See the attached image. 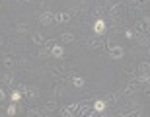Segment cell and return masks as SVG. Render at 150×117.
I'll return each instance as SVG.
<instances>
[{
    "label": "cell",
    "instance_id": "cell-1",
    "mask_svg": "<svg viewBox=\"0 0 150 117\" xmlns=\"http://www.w3.org/2000/svg\"><path fill=\"white\" fill-rule=\"evenodd\" d=\"M18 90H20V92H22V94L25 96V98H29V100H35V98L39 96V90L35 88V86H28V84H20V86H18Z\"/></svg>",
    "mask_w": 150,
    "mask_h": 117
},
{
    "label": "cell",
    "instance_id": "cell-2",
    "mask_svg": "<svg viewBox=\"0 0 150 117\" xmlns=\"http://www.w3.org/2000/svg\"><path fill=\"white\" fill-rule=\"evenodd\" d=\"M107 53H109L111 59L119 61V59H123V55H125V49L119 47V45H107Z\"/></svg>",
    "mask_w": 150,
    "mask_h": 117
},
{
    "label": "cell",
    "instance_id": "cell-3",
    "mask_svg": "<svg viewBox=\"0 0 150 117\" xmlns=\"http://www.w3.org/2000/svg\"><path fill=\"white\" fill-rule=\"evenodd\" d=\"M37 20L43 23V26H51V23L55 22V12H39Z\"/></svg>",
    "mask_w": 150,
    "mask_h": 117
},
{
    "label": "cell",
    "instance_id": "cell-4",
    "mask_svg": "<svg viewBox=\"0 0 150 117\" xmlns=\"http://www.w3.org/2000/svg\"><path fill=\"white\" fill-rule=\"evenodd\" d=\"M105 31H107V26H105V20H101V18H98L94 22V35H105Z\"/></svg>",
    "mask_w": 150,
    "mask_h": 117
},
{
    "label": "cell",
    "instance_id": "cell-5",
    "mask_svg": "<svg viewBox=\"0 0 150 117\" xmlns=\"http://www.w3.org/2000/svg\"><path fill=\"white\" fill-rule=\"evenodd\" d=\"M86 47H88V49H100V47H103V39H101V35L90 37L88 41H86Z\"/></svg>",
    "mask_w": 150,
    "mask_h": 117
},
{
    "label": "cell",
    "instance_id": "cell-6",
    "mask_svg": "<svg viewBox=\"0 0 150 117\" xmlns=\"http://www.w3.org/2000/svg\"><path fill=\"white\" fill-rule=\"evenodd\" d=\"M70 82H72V86L76 90H80V88H84L86 80H84V76H80V74H72V76H70Z\"/></svg>",
    "mask_w": 150,
    "mask_h": 117
},
{
    "label": "cell",
    "instance_id": "cell-7",
    "mask_svg": "<svg viewBox=\"0 0 150 117\" xmlns=\"http://www.w3.org/2000/svg\"><path fill=\"white\" fill-rule=\"evenodd\" d=\"M62 55H64V47H62V45H59V43L51 45V57H55V59H61Z\"/></svg>",
    "mask_w": 150,
    "mask_h": 117
},
{
    "label": "cell",
    "instance_id": "cell-8",
    "mask_svg": "<svg viewBox=\"0 0 150 117\" xmlns=\"http://www.w3.org/2000/svg\"><path fill=\"white\" fill-rule=\"evenodd\" d=\"M70 18H72V14H68V12H55V22L57 23H64Z\"/></svg>",
    "mask_w": 150,
    "mask_h": 117
},
{
    "label": "cell",
    "instance_id": "cell-9",
    "mask_svg": "<svg viewBox=\"0 0 150 117\" xmlns=\"http://www.w3.org/2000/svg\"><path fill=\"white\" fill-rule=\"evenodd\" d=\"M92 107H94L96 113H103V111H105V107H107V101L105 100H96Z\"/></svg>",
    "mask_w": 150,
    "mask_h": 117
},
{
    "label": "cell",
    "instance_id": "cell-10",
    "mask_svg": "<svg viewBox=\"0 0 150 117\" xmlns=\"http://www.w3.org/2000/svg\"><path fill=\"white\" fill-rule=\"evenodd\" d=\"M31 41H33L35 45H47V39L43 37V33H39V31H33V33H31Z\"/></svg>",
    "mask_w": 150,
    "mask_h": 117
},
{
    "label": "cell",
    "instance_id": "cell-11",
    "mask_svg": "<svg viewBox=\"0 0 150 117\" xmlns=\"http://www.w3.org/2000/svg\"><path fill=\"white\" fill-rule=\"evenodd\" d=\"M134 28H137V31H139V33H146V31H148V23H146L144 20H140V22L134 23Z\"/></svg>",
    "mask_w": 150,
    "mask_h": 117
},
{
    "label": "cell",
    "instance_id": "cell-12",
    "mask_svg": "<svg viewBox=\"0 0 150 117\" xmlns=\"http://www.w3.org/2000/svg\"><path fill=\"white\" fill-rule=\"evenodd\" d=\"M92 111H94V107H90V106H86V104H82V106H80V109H78V115L84 117V115H90Z\"/></svg>",
    "mask_w": 150,
    "mask_h": 117
},
{
    "label": "cell",
    "instance_id": "cell-13",
    "mask_svg": "<svg viewBox=\"0 0 150 117\" xmlns=\"http://www.w3.org/2000/svg\"><path fill=\"white\" fill-rule=\"evenodd\" d=\"M59 39H61V41H68V43H74V41H76V35L74 33H62Z\"/></svg>",
    "mask_w": 150,
    "mask_h": 117
},
{
    "label": "cell",
    "instance_id": "cell-14",
    "mask_svg": "<svg viewBox=\"0 0 150 117\" xmlns=\"http://www.w3.org/2000/svg\"><path fill=\"white\" fill-rule=\"evenodd\" d=\"M10 98H12V104H16V101H20V100H22V98H23V94H22V92H20V90H14V92H12V96H10Z\"/></svg>",
    "mask_w": 150,
    "mask_h": 117
},
{
    "label": "cell",
    "instance_id": "cell-15",
    "mask_svg": "<svg viewBox=\"0 0 150 117\" xmlns=\"http://www.w3.org/2000/svg\"><path fill=\"white\" fill-rule=\"evenodd\" d=\"M139 70H140V74H150V62H140Z\"/></svg>",
    "mask_w": 150,
    "mask_h": 117
},
{
    "label": "cell",
    "instance_id": "cell-16",
    "mask_svg": "<svg viewBox=\"0 0 150 117\" xmlns=\"http://www.w3.org/2000/svg\"><path fill=\"white\" fill-rule=\"evenodd\" d=\"M119 10H121V6H119V4L111 6V8H109V16H111L113 20H115V16H119Z\"/></svg>",
    "mask_w": 150,
    "mask_h": 117
},
{
    "label": "cell",
    "instance_id": "cell-17",
    "mask_svg": "<svg viewBox=\"0 0 150 117\" xmlns=\"http://www.w3.org/2000/svg\"><path fill=\"white\" fill-rule=\"evenodd\" d=\"M2 62H4V67H6V68H12L14 65H16V61H14L12 57H4V61H2Z\"/></svg>",
    "mask_w": 150,
    "mask_h": 117
},
{
    "label": "cell",
    "instance_id": "cell-18",
    "mask_svg": "<svg viewBox=\"0 0 150 117\" xmlns=\"http://www.w3.org/2000/svg\"><path fill=\"white\" fill-rule=\"evenodd\" d=\"M28 115L29 117H43V113H41V109H35V107H31L28 111Z\"/></svg>",
    "mask_w": 150,
    "mask_h": 117
},
{
    "label": "cell",
    "instance_id": "cell-19",
    "mask_svg": "<svg viewBox=\"0 0 150 117\" xmlns=\"http://www.w3.org/2000/svg\"><path fill=\"white\" fill-rule=\"evenodd\" d=\"M140 84H150V74H139V78H137Z\"/></svg>",
    "mask_w": 150,
    "mask_h": 117
},
{
    "label": "cell",
    "instance_id": "cell-20",
    "mask_svg": "<svg viewBox=\"0 0 150 117\" xmlns=\"http://www.w3.org/2000/svg\"><path fill=\"white\" fill-rule=\"evenodd\" d=\"M16 111H18L16 104H10V106H8V109H6V113H8L10 117H14V115H16Z\"/></svg>",
    "mask_w": 150,
    "mask_h": 117
},
{
    "label": "cell",
    "instance_id": "cell-21",
    "mask_svg": "<svg viewBox=\"0 0 150 117\" xmlns=\"http://www.w3.org/2000/svg\"><path fill=\"white\" fill-rule=\"evenodd\" d=\"M2 80H4V84L12 86V84H14V74H4V78H2Z\"/></svg>",
    "mask_w": 150,
    "mask_h": 117
},
{
    "label": "cell",
    "instance_id": "cell-22",
    "mask_svg": "<svg viewBox=\"0 0 150 117\" xmlns=\"http://www.w3.org/2000/svg\"><path fill=\"white\" fill-rule=\"evenodd\" d=\"M119 117H140V111H129V113H119Z\"/></svg>",
    "mask_w": 150,
    "mask_h": 117
},
{
    "label": "cell",
    "instance_id": "cell-23",
    "mask_svg": "<svg viewBox=\"0 0 150 117\" xmlns=\"http://www.w3.org/2000/svg\"><path fill=\"white\" fill-rule=\"evenodd\" d=\"M61 115H62V117H74V113L70 111L68 107H62V109H61Z\"/></svg>",
    "mask_w": 150,
    "mask_h": 117
},
{
    "label": "cell",
    "instance_id": "cell-24",
    "mask_svg": "<svg viewBox=\"0 0 150 117\" xmlns=\"http://www.w3.org/2000/svg\"><path fill=\"white\" fill-rule=\"evenodd\" d=\"M55 104H57V101L55 100H49V101H47V104H45V109H47V111H51V109H55Z\"/></svg>",
    "mask_w": 150,
    "mask_h": 117
},
{
    "label": "cell",
    "instance_id": "cell-25",
    "mask_svg": "<svg viewBox=\"0 0 150 117\" xmlns=\"http://www.w3.org/2000/svg\"><path fill=\"white\" fill-rule=\"evenodd\" d=\"M101 12H103V6H101V4H98V6L94 8V14H98V16H100Z\"/></svg>",
    "mask_w": 150,
    "mask_h": 117
},
{
    "label": "cell",
    "instance_id": "cell-26",
    "mask_svg": "<svg viewBox=\"0 0 150 117\" xmlns=\"http://www.w3.org/2000/svg\"><path fill=\"white\" fill-rule=\"evenodd\" d=\"M18 33H28V26H20L18 28Z\"/></svg>",
    "mask_w": 150,
    "mask_h": 117
},
{
    "label": "cell",
    "instance_id": "cell-27",
    "mask_svg": "<svg viewBox=\"0 0 150 117\" xmlns=\"http://www.w3.org/2000/svg\"><path fill=\"white\" fill-rule=\"evenodd\" d=\"M125 35H127L129 39H133L134 37V31H133V29H127V31H125Z\"/></svg>",
    "mask_w": 150,
    "mask_h": 117
},
{
    "label": "cell",
    "instance_id": "cell-28",
    "mask_svg": "<svg viewBox=\"0 0 150 117\" xmlns=\"http://www.w3.org/2000/svg\"><path fill=\"white\" fill-rule=\"evenodd\" d=\"M144 94H146V96H150V86H148V88H144Z\"/></svg>",
    "mask_w": 150,
    "mask_h": 117
},
{
    "label": "cell",
    "instance_id": "cell-29",
    "mask_svg": "<svg viewBox=\"0 0 150 117\" xmlns=\"http://www.w3.org/2000/svg\"><path fill=\"white\" fill-rule=\"evenodd\" d=\"M146 53H148V57H150V47H148V51H146Z\"/></svg>",
    "mask_w": 150,
    "mask_h": 117
},
{
    "label": "cell",
    "instance_id": "cell-30",
    "mask_svg": "<svg viewBox=\"0 0 150 117\" xmlns=\"http://www.w3.org/2000/svg\"><path fill=\"white\" fill-rule=\"evenodd\" d=\"M45 117H51V115H45Z\"/></svg>",
    "mask_w": 150,
    "mask_h": 117
}]
</instances>
